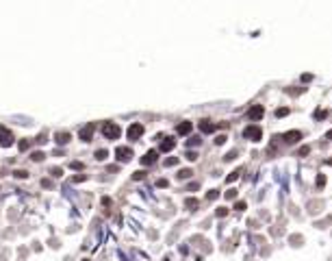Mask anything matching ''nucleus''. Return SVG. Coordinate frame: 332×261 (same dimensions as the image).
I'll return each instance as SVG.
<instances>
[{"label":"nucleus","instance_id":"f257e3e1","mask_svg":"<svg viewBox=\"0 0 332 261\" xmlns=\"http://www.w3.org/2000/svg\"><path fill=\"white\" fill-rule=\"evenodd\" d=\"M119 133H122V129L115 124V122H107V124L102 126V135L107 137V139H117Z\"/></svg>","mask_w":332,"mask_h":261},{"label":"nucleus","instance_id":"f03ea898","mask_svg":"<svg viewBox=\"0 0 332 261\" xmlns=\"http://www.w3.org/2000/svg\"><path fill=\"white\" fill-rule=\"evenodd\" d=\"M243 137H245V139H252V142H258L263 137V131H261V126H247L245 131H243Z\"/></svg>","mask_w":332,"mask_h":261},{"label":"nucleus","instance_id":"7ed1b4c3","mask_svg":"<svg viewBox=\"0 0 332 261\" xmlns=\"http://www.w3.org/2000/svg\"><path fill=\"white\" fill-rule=\"evenodd\" d=\"M126 135H128V139H139V137L143 135V126L139 124V122H135V124H130V126H128Z\"/></svg>","mask_w":332,"mask_h":261},{"label":"nucleus","instance_id":"20e7f679","mask_svg":"<svg viewBox=\"0 0 332 261\" xmlns=\"http://www.w3.org/2000/svg\"><path fill=\"white\" fill-rule=\"evenodd\" d=\"M115 154H117V161H130V157H132V150L130 148H124V146H119L117 150H115Z\"/></svg>","mask_w":332,"mask_h":261},{"label":"nucleus","instance_id":"39448f33","mask_svg":"<svg viewBox=\"0 0 332 261\" xmlns=\"http://www.w3.org/2000/svg\"><path fill=\"white\" fill-rule=\"evenodd\" d=\"M263 113H265V109L261 107V104H256V107H252L250 111H247V118H250V120H261Z\"/></svg>","mask_w":332,"mask_h":261},{"label":"nucleus","instance_id":"423d86ee","mask_svg":"<svg viewBox=\"0 0 332 261\" xmlns=\"http://www.w3.org/2000/svg\"><path fill=\"white\" fill-rule=\"evenodd\" d=\"M302 139V133L300 131H289V133H284V142L287 144H295V142H300Z\"/></svg>","mask_w":332,"mask_h":261},{"label":"nucleus","instance_id":"0eeeda50","mask_svg":"<svg viewBox=\"0 0 332 261\" xmlns=\"http://www.w3.org/2000/svg\"><path fill=\"white\" fill-rule=\"evenodd\" d=\"M0 144H2V146H11V144H13V137H11L9 131L2 129V126H0Z\"/></svg>","mask_w":332,"mask_h":261},{"label":"nucleus","instance_id":"6e6552de","mask_svg":"<svg viewBox=\"0 0 332 261\" xmlns=\"http://www.w3.org/2000/svg\"><path fill=\"white\" fill-rule=\"evenodd\" d=\"M156 157H159V152H156V150L146 152V157H141V165H152L154 161H156Z\"/></svg>","mask_w":332,"mask_h":261},{"label":"nucleus","instance_id":"1a4fd4ad","mask_svg":"<svg viewBox=\"0 0 332 261\" xmlns=\"http://www.w3.org/2000/svg\"><path fill=\"white\" fill-rule=\"evenodd\" d=\"M215 129H217V126H215L213 122H208V120H202L200 122V131L202 133H215Z\"/></svg>","mask_w":332,"mask_h":261},{"label":"nucleus","instance_id":"9d476101","mask_svg":"<svg viewBox=\"0 0 332 261\" xmlns=\"http://www.w3.org/2000/svg\"><path fill=\"white\" fill-rule=\"evenodd\" d=\"M72 139V135L70 133H57V135H54V142L57 144H61V146H63V144H68Z\"/></svg>","mask_w":332,"mask_h":261},{"label":"nucleus","instance_id":"9b49d317","mask_svg":"<svg viewBox=\"0 0 332 261\" xmlns=\"http://www.w3.org/2000/svg\"><path fill=\"white\" fill-rule=\"evenodd\" d=\"M91 135H93V126H91V124H89V126H85V129L80 131V139H82V142H89V139H91Z\"/></svg>","mask_w":332,"mask_h":261},{"label":"nucleus","instance_id":"f8f14e48","mask_svg":"<svg viewBox=\"0 0 332 261\" xmlns=\"http://www.w3.org/2000/svg\"><path fill=\"white\" fill-rule=\"evenodd\" d=\"M191 129H193V126H191V122H180L176 131H178L180 135H187V133H191Z\"/></svg>","mask_w":332,"mask_h":261},{"label":"nucleus","instance_id":"ddd939ff","mask_svg":"<svg viewBox=\"0 0 332 261\" xmlns=\"http://www.w3.org/2000/svg\"><path fill=\"white\" fill-rule=\"evenodd\" d=\"M174 146H176V142H174V139H169V137H167V139H165V142L161 144V150H163V152H167V150H171Z\"/></svg>","mask_w":332,"mask_h":261},{"label":"nucleus","instance_id":"4468645a","mask_svg":"<svg viewBox=\"0 0 332 261\" xmlns=\"http://www.w3.org/2000/svg\"><path fill=\"white\" fill-rule=\"evenodd\" d=\"M198 205H200V202H198V198H187V200H185V207L187 209H198Z\"/></svg>","mask_w":332,"mask_h":261},{"label":"nucleus","instance_id":"2eb2a0df","mask_svg":"<svg viewBox=\"0 0 332 261\" xmlns=\"http://www.w3.org/2000/svg\"><path fill=\"white\" fill-rule=\"evenodd\" d=\"M109 157V150H104V148H100V150H96V159L98 161H104Z\"/></svg>","mask_w":332,"mask_h":261},{"label":"nucleus","instance_id":"dca6fc26","mask_svg":"<svg viewBox=\"0 0 332 261\" xmlns=\"http://www.w3.org/2000/svg\"><path fill=\"white\" fill-rule=\"evenodd\" d=\"M191 174H193V172H191L189 168H185V170H180V172H178V179H189Z\"/></svg>","mask_w":332,"mask_h":261},{"label":"nucleus","instance_id":"f3484780","mask_svg":"<svg viewBox=\"0 0 332 261\" xmlns=\"http://www.w3.org/2000/svg\"><path fill=\"white\" fill-rule=\"evenodd\" d=\"M239 174H241V170H235V172H232V174H230V176H228V179H226V181H228V183L237 181V179H239Z\"/></svg>","mask_w":332,"mask_h":261},{"label":"nucleus","instance_id":"a211bd4d","mask_svg":"<svg viewBox=\"0 0 332 261\" xmlns=\"http://www.w3.org/2000/svg\"><path fill=\"white\" fill-rule=\"evenodd\" d=\"M31 159H33V161H43V152H39V150L33 152V154H31Z\"/></svg>","mask_w":332,"mask_h":261},{"label":"nucleus","instance_id":"6ab92c4d","mask_svg":"<svg viewBox=\"0 0 332 261\" xmlns=\"http://www.w3.org/2000/svg\"><path fill=\"white\" fill-rule=\"evenodd\" d=\"M13 174L18 176V179H26V176H28V172H26V170H15Z\"/></svg>","mask_w":332,"mask_h":261},{"label":"nucleus","instance_id":"aec40b11","mask_svg":"<svg viewBox=\"0 0 332 261\" xmlns=\"http://www.w3.org/2000/svg\"><path fill=\"white\" fill-rule=\"evenodd\" d=\"M287 113H289V109H287V107H280L278 111H276V115H278V118H284Z\"/></svg>","mask_w":332,"mask_h":261},{"label":"nucleus","instance_id":"412c9836","mask_svg":"<svg viewBox=\"0 0 332 261\" xmlns=\"http://www.w3.org/2000/svg\"><path fill=\"white\" fill-rule=\"evenodd\" d=\"M308 152H311V148H308V146H302L300 150H297V154H300V157H306Z\"/></svg>","mask_w":332,"mask_h":261},{"label":"nucleus","instance_id":"4be33fe9","mask_svg":"<svg viewBox=\"0 0 332 261\" xmlns=\"http://www.w3.org/2000/svg\"><path fill=\"white\" fill-rule=\"evenodd\" d=\"M50 174L54 176V179H59V176L63 174V170H61V168H52V170H50Z\"/></svg>","mask_w":332,"mask_h":261},{"label":"nucleus","instance_id":"5701e85b","mask_svg":"<svg viewBox=\"0 0 332 261\" xmlns=\"http://www.w3.org/2000/svg\"><path fill=\"white\" fill-rule=\"evenodd\" d=\"M143 176H146V172H143V170H139V172H135V174H132V179H135V181H141Z\"/></svg>","mask_w":332,"mask_h":261},{"label":"nucleus","instance_id":"b1692460","mask_svg":"<svg viewBox=\"0 0 332 261\" xmlns=\"http://www.w3.org/2000/svg\"><path fill=\"white\" fill-rule=\"evenodd\" d=\"M215 213H217V218H224V215L228 213V209H226V207H219L217 211H215Z\"/></svg>","mask_w":332,"mask_h":261},{"label":"nucleus","instance_id":"393cba45","mask_svg":"<svg viewBox=\"0 0 332 261\" xmlns=\"http://www.w3.org/2000/svg\"><path fill=\"white\" fill-rule=\"evenodd\" d=\"M326 115H328V113H326V111H321V109H317V111H315V118H317V120L326 118Z\"/></svg>","mask_w":332,"mask_h":261},{"label":"nucleus","instance_id":"a878e982","mask_svg":"<svg viewBox=\"0 0 332 261\" xmlns=\"http://www.w3.org/2000/svg\"><path fill=\"white\" fill-rule=\"evenodd\" d=\"M217 196H219V194L215 192V189H211V192L206 194V198H208V200H215V198H217Z\"/></svg>","mask_w":332,"mask_h":261},{"label":"nucleus","instance_id":"bb28decb","mask_svg":"<svg viewBox=\"0 0 332 261\" xmlns=\"http://www.w3.org/2000/svg\"><path fill=\"white\" fill-rule=\"evenodd\" d=\"M28 146H31V142H20V150H28Z\"/></svg>","mask_w":332,"mask_h":261},{"label":"nucleus","instance_id":"cd10ccee","mask_svg":"<svg viewBox=\"0 0 332 261\" xmlns=\"http://www.w3.org/2000/svg\"><path fill=\"white\" fill-rule=\"evenodd\" d=\"M176 163H178V159H176V157H169L167 161H165V165H176Z\"/></svg>","mask_w":332,"mask_h":261},{"label":"nucleus","instance_id":"c85d7f7f","mask_svg":"<svg viewBox=\"0 0 332 261\" xmlns=\"http://www.w3.org/2000/svg\"><path fill=\"white\" fill-rule=\"evenodd\" d=\"M317 185H319V187L326 185V176H323V174H319V176H317Z\"/></svg>","mask_w":332,"mask_h":261},{"label":"nucleus","instance_id":"c756f323","mask_svg":"<svg viewBox=\"0 0 332 261\" xmlns=\"http://www.w3.org/2000/svg\"><path fill=\"white\" fill-rule=\"evenodd\" d=\"M87 179V176L85 174H78V176H74V179H72V181H74V183H82V181H85Z\"/></svg>","mask_w":332,"mask_h":261},{"label":"nucleus","instance_id":"7c9ffc66","mask_svg":"<svg viewBox=\"0 0 332 261\" xmlns=\"http://www.w3.org/2000/svg\"><path fill=\"white\" fill-rule=\"evenodd\" d=\"M235 209H237V211H243V209H245V202H243V200H239V202L235 205Z\"/></svg>","mask_w":332,"mask_h":261},{"label":"nucleus","instance_id":"2f4dec72","mask_svg":"<svg viewBox=\"0 0 332 261\" xmlns=\"http://www.w3.org/2000/svg\"><path fill=\"white\" fill-rule=\"evenodd\" d=\"M235 196H237V192H235V189H228V192H226V198H230V200H232Z\"/></svg>","mask_w":332,"mask_h":261},{"label":"nucleus","instance_id":"473e14b6","mask_svg":"<svg viewBox=\"0 0 332 261\" xmlns=\"http://www.w3.org/2000/svg\"><path fill=\"white\" fill-rule=\"evenodd\" d=\"M187 159H189V161H196L198 159V152H187Z\"/></svg>","mask_w":332,"mask_h":261},{"label":"nucleus","instance_id":"72a5a7b5","mask_svg":"<svg viewBox=\"0 0 332 261\" xmlns=\"http://www.w3.org/2000/svg\"><path fill=\"white\" fill-rule=\"evenodd\" d=\"M224 142H226V135H219L217 139H215V144H217V146H221V144H224Z\"/></svg>","mask_w":332,"mask_h":261},{"label":"nucleus","instance_id":"f704fd0d","mask_svg":"<svg viewBox=\"0 0 332 261\" xmlns=\"http://www.w3.org/2000/svg\"><path fill=\"white\" fill-rule=\"evenodd\" d=\"M72 168H74V170H82V163H80V161H74V163H72Z\"/></svg>","mask_w":332,"mask_h":261},{"label":"nucleus","instance_id":"c9c22d12","mask_svg":"<svg viewBox=\"0 0 332 261\" xmlns=\"http://www.w3.org/2000/svg\"><path fill=\"white\" fill-rule=\"evenodd\" d=\"M235 157H237V152H228L224 159H226V161H230V159H235Z\"/></svg>","mask_w":332,"mask_h":261},{"label":"nucleus","instance_id":"e433bc0d","mask_svg":"<svg viewBox=\"0 0 332 261\" xmlns=\"http://www.w3.org/2000/svg\"><path fill=\"white\" fill-rule=\"evenodd\" d=\"M311 79H313V74H302V81H304V83L311 81Z\"/></svg>","mask_w":332,"mask_h":261},{"label":"nucleus","instance_id":"4c0bfd02","mask_svg":"<svg viewBox=\"0 0 332 261\" xmlns=\"http://www.w3.org/2000/svg\"><path fill=\"white\" fill-rule=\"evenodd\" d=\"M156 185H159V187H167V181H165V179H161V181L156 183Z\"/></svg>","mask_w":332,"mask_h":261},{"label":"nucleus","instance_id":"58836bf2","mask_svg":"<svg viewBox=\"0 0 332 261\" xmlns=\"http://www.w3.org/2000/svg\"><path fill=\"white\" fill-rule=\"evenodd\" d=\"M326 137H328V139H332V131H328V135H326Z\"/></svg>","mask_w":332,"mask_h":261}]
</instances>
